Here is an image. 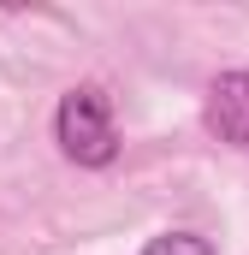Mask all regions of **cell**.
<instances>
[{
    "label": "cell",
    "mask_w": 249,
    "mask_h": 255,
    "mask_svg": "<svg viewBox=\"0 0 249 255\" xmlns=\"http://www.w3.org/2000/svg\"><path fill=\"white\" fill-rule=\"evenodd\" d=\"M54 142L71 166H113L119 160V119H113V95L101 83H77L65 89L60 107H54Z\"/></svg>",
    "instance_id": "obj_1"
},
{
    "label": "cell",
    "mask_w": 249,
    "mask_h": 255,
    "mask_svg": "<svg viewBox=\"0 0 249 255\" xmlns=\"http://www.w3.org/2000/svg\"><path fill=\"white\" fill-rule=\"evenodd\" d=\"M202 125L214 130L226 148H244L249 154V71H220V77L208 83Z\"/></svg>",
    "instance_id": "obj_2"
},
{
    "label": "cell",
    "mask_w": 249,
    "mask_h": 255,
    "mask_svg": "<svg viewBox=\"0 0 249 255\" xmlns=\"http://www.w3.org/2000/svg\"><path fill=\"white\" fill-rule=\"evenodd\" d=\"M142 255H214V244L202 232H160L142 244Z\"/></svg>",
    "instance_id": "obj_3"
}]
</instances>
